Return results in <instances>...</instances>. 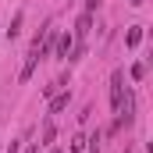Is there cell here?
I'll return each mask as SVG.
<instances>
[{
    "label": "cell",
    "mask_w": 153,
    "mask_h": 153,
    "mask_svg": "<svg viewBox=\"0 0 153 153\" xmlns=\"http://www.w3.org/2000/svg\"><path fill=\"white\" fill-rule=\"evenodd\" d=\"M125 96H128V93H125V71L117 68L114 75H111V103H114V114L125 107Z\"/></svg>",
    "instance_id": "cell-1"
},
{
    "label": "cell",
    "mask_w": 153,
    "mask_h": 153,
    "mask_svg": "<svg viewBox=\"0 0 153 153\" xmlns=\"http://www.w3.org/2000/svg\"><path fill=\"white\" fill-rule=\"evenodd\" d=\"M89 25H93V14H89V11H85V14H82V18H78V25H75V43H82V39L89 36Z\"/></svg>",
    "instance_id": "cell-2"
},
{
    "label": "cell",
    "mask_w": 153,
    "mask_h": 153,
    "mask_svg": "<svg viewBox=\"0 0 153 153\" xmlns=\"http://www.w3.org/2000/svg\"><path fill=\"white\" fill-rule=\"evenodd\" d=\"M68 103H71V93H53V100H50V114H61Z\"/></svg>",
    "instance_id": "cell-3"
},
{
    "label": "cell",
    "mask_w": 153,
    "mask_h": 153,
    "mask_svg": "<svg viewBox=\"0 0 153 153\" xmlns=\"http://www.w3.org/2000/svg\"><path fill=\"white\" fill-rule=\"evenodd\" d=\"M71 46H75V36H68V32H64V36L57 39V57H68V53H71Z\"/></svg>",
    "instance_id": "cell-4"
},
{
    "label": "cell",
    "mask_w": 153,
    "mask_h": 153,
    "mask_svg": "<svg viewBox=\"0 0 153 153\" xmlns=\"http://www.w3.org/2000/svg\"><path fill=\"white\" fill-rule=\"evenodd\" d=\"M125 43H128V46H139V43H143V25L128 29V36H125Z\"/></svg>",
    "instance_id": "cell-5"
},
{
    "label": "cell",
    "mask_w": 153,
    "mask_h": 153,
    "mask_svg": "<svg viewBox=\"0 0 153 153\" xmlns=\"http://www.w3.org/2000/svg\"><path fill=\"white\" fill-rule=\"evenodd\" d=\"M53 139H57V128H53V121H46L43 125V146H50Z\"/></svg>",
    "instance_id": "cell-6"
},
{
    "label": "cell",
    "mask_w": 153,
    "mask_h": 153,
    "mask_svg": "<svg viewBox=\"0 0 153 153\" xmlns=\"http://www.w3.org/2000/svg\"><path fill=\"white\" fill-rule=\"evenodd\" d=\"M22 22H25V14L18 11V14L11 18V29H7V36H11V39H14V36H18V32H22Z\"/></svg>",
    "instance_id": "cell-7"
},
{
    "label": "cell",
    "mask_w": 153,
    "mask_h": 153,
    "mask_svg": "<svg viewBox=\"0 0 153 153\" xmlns=\"http://www.w3.org/2000/svg\"><path fill=\"white\" fill-rule=\"evenodd\" d=\"M82 150H85V135H75L71 146H68V153H82Z\"/></svg>",
    "instance_id": "cell-8"
},
{
    "label": "cell",
    "mask_w": 153,
    "mask_h": 153,
    "mask_svg": "<svg viewBox=\"0 0 153 153\" xmlns=\"http://www.w3.org/2000/svg\"><path fill=\"white\" fill-rule=\"evenodd\" d=\"M96 4H100V0H85V11L93 14V11H96Z\"/></svg>",
    "instance_id": "cell-9"
},
{
    "label": "cell",
    "mask_w": 153,
    "mask_h": 153,
    "mask_svg": "<svg viewBox=\"0 0 153 153\" xmlns=\"http://www.w3.org/2000/svg\"><path fill=\"white\" fill-rule=\"evenodd\" d=\"M128 4H135V7H139V4H143V0H128Z\"/></svg>",
    "instance_id": "cell-10"
},
{
    "label": "cell",
    "mask_w": 153,
    "mask_h": 153,
    "mask_svg": "<svg viewBox=\"0 0 153 153\" xmlns=\"http://www.w3.org/2000/svg\"><path fill=\"white\" fill-rule=\"evenodd\" d=\"M25 153H36V146H29V150H25Z\"/></svg>",
    "instance_id": "cell-11"
},
{
    "label": "cell",
    "mask_w": 153,
    "mask_h": 153,
    "mask_svg": "<svg viewBox=\"0 0 153 153\" xmlns=\"http://www.w3.org/2000/svg\"><path fill=\"white\" fill-rule=\"evenodd\" d=\"M50 153H61V150H50Z\"/></svg>",
    "instance_id": "cell-12"
}]
</instances>
